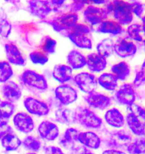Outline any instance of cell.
<instances>
[{"mask_svg":"<svg viewBox=\"0 0 145 154\" xmlns=\"http://www.w3.org/2000/svg\"><path fill=\"white\" fill-rule=\"evenodd\" d=\"M37 132L41 138L47 141H53L58 138L60 134L58 126L49 120L41 122L37 128Z\"/></svg>","mask_w":145,"mask_h":154,"instance_id":"5bb4252c","label":"cell"},{"mask_svg":"<svg viewBox=\"0 0 145 154\" xmlns=\"http://www.w3.org/2000/svg\"><path fill=\"white\" fill-rule=\"evenodd\" d=\"M69 66L74 69L83 68L87 64L86 57L77 50H71L67 56Z\"/></svg>","mask_w":145,"mask_h":154,"instance_id":"cb8c5ba5","label":"cell"},{"mask_svg":"<svg viewBox=\"0 0 145 154\" xmlns=\"http://www.w3.org/2000/svg\"><path fill=\"white\" fill-rule=\"evenodd\" d=\"M108 15L112 14L113 18L121 25H127L133 19L131 4L124 1H113L107 6Z\"/></svg>","mask_w":145,"mask_h":154,"instance_id":"6da1fadb","label":"cell"},{"mask_svg":"<svg viewBox=\"0 0 145 154\" xmlns=\"http://www.w3.org/2000/svg\"><path fill=\"white\" fill-rule=\"evenodd\" d=\"M0 102H1V99H0Z\"/></svg>","mask_w":145,"mask_h":154,"instance_id":"11a10c76","label":"cell"},{"mask_svg":"<svg viewBox=\"0 0 145 154\" xmlns=\"http://www.w3.org/2000/svg\"><path fill=\"white\" fill-rule=\"evenodd\" d=\"M13 75V70L7 61H0V82L5 83Z\"/></svg>","mask_w":145,"mask_h":154,"instance_id":"74e56055","label":"cell"},{"mask_svg":"<svg viewBox=\"0 0 145 154\" xmlns=\"http://www.w3.org/2000/svg\"><path fill=\"white\" fill-rule=\"evenodd\" d=\"M19 80L23 85L30 91L43 92L48 88L44 76L31 69L24 70L21 75Z\"/></svg>","mask_w":145,"mask_h":154,"instance_id":"7a4b0ae2","label":"cell"},{"mask_svg":"<svg viewBox=\"0 0 145 154\" xmlns=\"http://www.w3.org/2000/svg\"><path fill=\"white\" fill-rule=\"evenodd\" d=\"M118 79L112 73H103L98 79L100 85L107 91L115 90L118 86Z\"/></svg>","mask_w":145,"mask_h":154,"instance_id":"484cf974","label":"cell"},{"mask_svg":"<svg viewBox=\"0 0 145 154\" xmlns=\"http://www.w3.org/2000/svg\"><path fill=\"white\" fill-rule=\"evenodd\" d=\"M143 44H144V46H145V40L143 41Z\"/></svg>","mask_w":145,"mask_h":154,"instance_id":"db71d44e","label":"cell"},{"mask_svg":"<svg viewBox=\"0 0 145 154\" xmlns=\"http://www.w3.org/2000/svg\"><path fill=\"white\" fill-rule=\"evenodd\" d=\"M73 81L78 88L86 94L94 92L98 85V79L90 73L82 72L77 74Z\"/></svg>","mask_w":145,"mask_h":154,"instance_id":"5b68a950","label":"cell"},{"mask_svg":"<svg viewBox=\"0 0 145 154\" xmlns=\"http://www.w3.org/2000/svg\"><path fill=\"white\" fill-rule=\"evenodd\" d=\"M131 11L142 20L145 17V5L138 2L131 4Z\"/></svg>","mask_w":145,"mask_h":154,"instance_id":"b9f144b4","label":"cell"},{"mask_svg":"<svg viewBox=\"0 0 145 154\" xmlns=\"http://www.w3.org/2000/svg\"><path fill=\"white\" fill-rule=\"evenodd\" d=\"M22 144L24 147L29 151L37 152L39 151L41 147V143L36 137L28 136L24 138Z\"/></svg>","mask_w":145,"mask_h":154,"instance_id":"f35d334b","label":"cell"},{"mask_svg":"<svg viewBox=\"0 0 145 154\" xmlns=\"http://www.w3.org/2000/svg\"><path fill=\"white\" fill-rule=\"evenodd\" d=\"M142 23H143L142 26H143V29H144L145 31V17L142 19Z\"/></svg>","mask_w":145,"mask_h":154,"instance_id":"816d5d0a","label":"cell"},{"mask_svg":"<svg viewBox=\"0 0 145 154\" xmlns=\"http://www.w3.org/2000/svg\"><path fill=\"white\" fill-rule=\"evenodd\" d=\"M102 154H127L124 151L118 149H109L105 150Z\"/></svg>","mask_w":145,"mask_h":154,"instance_id":"681fc988","label":"cell"},{"mask_svg":"<svg viewBox=\"0 0 145 154\" xmlns=\"http://www.w3.org/2000/svg\"><path fill=\"white\" fill-rule=\"evenodd\" d=\"M144 84H145V60L140 71L136 74L135 79L133 82V86L135 88H138Z\"/></svg>","mask_w":145,"mask_h":154,"instance_id":"60d3db41","label":"cell"},{"mask_svg":"<svg viewBox=\"0 0 145 154\" xmlns=\"http://www.w3.org/2000/svg\"><path fill=\"white\" fill-rule=\"evenodd\" d=\"M87 66L89 70L94 72H100L104 70L107 67V59L98 53H92L86 57Z\"/></svg>","mask_w":145,"mask_h":154,"instance_id":"ffe728a7","label":"cell"},{"mask_svg":"<svg viewBox=\"0 0 145 154\" xmlns=\"http://www.w3.org/2000/svg\"><path fill=\"white\" fill-rule=\"evenodd\" d=\"M44 151L45 154H65L60 147L54 146L45 147Z\"/></svg>","mask_w":145,"mask_h":154,"instance_id":"f6af8a7d","label":"cell"},{"mask_svg":"<svg viewBox=\"0 0 145 154\" xmlns=\"http://www.w3.org/2000/svg\"><path fill=\"white\" fill-rule=\"evenodd\" d=\"M23 104L28 113L37 116H44L50 113L48 105L45 102L28 97L23 101Z\"/></svg>","mask_w":145,"mask_h":154,"instance_id":"52a82bcc","label":"cell"},{"mask_svg":"<svg viewBox=\"0 0 145 154\" xmlns=\"http://www.w3.org/2000/svg\"><path fill=\"white\" fill-rule=\"evenodd\" d=\"M54 94L56 99L65 106L72 104L78 98L77 91L68 84H63L57 86L55 89Z\"/></svg>","mask_w":145,"mask_h":154,"instance_id":"ba28073f","label":"cell"},{"mask_svg":"<svg viewBox=\"0 0 145 154\" xmlns=\"http://www.w3.org/2000/svg\"><path fill=\"white\" fill-rule=\"evenodd\" d=\"M2 94L7 101L13 103L18 101L22 93L20 86L16 82L9 81L5 82L2 87Z\"/></svg>","mask_w":145,"mask_h":154,"instance_id":"e0dca14e","label":"cell"},{"mask_svg":"<svg viewBox=\"0 0 145 154\" xmlns=\"http://www.w3.org/2000/svg\"><path fill=\"white\" fill-rule=\"evenodd\" d=\"M114 41L112 38H107L99 42L96 46L97 53L107 59L114 51Z\"/></svg>","mask_w":145,"mask_h":154,"instance_id":"f546056e","label":"cell"},{"mask_svg":"<svg viewBox=\"0 0 145 154\" xmlns=\"http://www.w3.org/2000/svg\"><path fill=\"white\" fill-rule=\"evenodd\" d=\"M108 13L107 9L90 5L85 8L83 12V17L86 22L92 26L102 23L108 18Z\"/></svg>","mask_w":145,"mask_h":154,"instance_id":"8992f818","label":"cell"},{"mask_svg":"<svg viewBox=\"0 0 145 154\" xmlns=\"http://www.w3.org/2000/svg\"><path fill=\"white\" fill-rule=\"evenodd\" d=\"M91 3V1H74L69 6V11L77 13V11L83 9L86 4Z\"/></svg>","mask_w":145,"mask_h":154,"instance_id":"7bdbcfd3","label":"cell"},{"mask_svg":"<svg viewBox=\"0 0 145 154\" xmlns=\"http://www.w3.org/2000/svg\"><path fill=\"white\" fill-rule=\"evenodd\" d=\"M129 154H145V138H137L127 147Z\"/></svg>","mask_w":145,"mask_h":154,"instance_id":"8d00e7d4","label":"cell"},{"mask_svg":"<svg viewBox=\"0 0 145 154\" xmlns=\"http://www.w3.org/2000/svg\"><path fill=\"white\" fill-rule=\"evenodd\" d=\"M52 76L60 83L69 81L72 77V69L69 65L59 64L56 65L52 71Z\"/></svg>","mask_w":145,"mask_h":154,"instance_id":"44dd1931","label":"cell"},{"mask_svg":"<svg viewBox=\"0 0 145 154\" xmlns=\"http://www.w3.org/2000/svg\"><path fill=\"white\" fill-rule=\"evenodd\" d=\"M14 133L13 129L7 122H0V140L5 136Z\"/></svg>","mask_w":145,"mask_h":154,"instance_id":"ee69618b","label":"cell"},{"mask_svg":"<svg viewBox=\"0 0 145 154\" xmlns=\"http://www.w3.org/2000/svg\"><path fill=\"white\" fill-rule=\"evenodd\" d=\"M79 133L78 130L76 128H68L64 132L63 136L60 140V145L65 149H72L74 143L78 141Z\"/></svg>","mask_w":145,"mask_h":154,"instance_id":"d4e9b609","label":"cell"},{"mask_svg":"<svg viewBox=\"0 0 145 154\" xmlns=\"http://www.w3.org/2000/svg\"><path fill=\"white\" fill-rule=\"evenodd\" d=\"M55 118L57 122L64 125H70L75 123L74 111L69 109L61 108L55 112Z\"/></svg>","mask_w":145,"mask_h":154,"instance_id":"4316f807","label":"cell"},{"mask_svg":"<svg viewBox=\"0 0 145 154\" xmlns=\"http://www.w3.org/2000/svg\"><path fill=\"white\" fill-rule=\"evenodd\" d=\"M14 125L18 131L28 134L34 131L35 122L31 116L26 112H21L15 114L14 116Z\"/></svg>","mask_w":145,"mask_h":154,"instance_id":"8fae6325","label":"cell"},{"mask_svg":"<svg viewBox=\"0 0 145 154\" xmlns=\"http://www.w3.org/2000/svg\"><path fill=\"white\" fill-rule=\"evenodd\" d=\"M132 137L130 133L124 130L114 131L109 137L110 146L117 149L127 147L131 142Z\"/></svg>","mask_w":145,"mask_h":154,"instance_id":"2e32d148","label":"cell"},{"mask_svg":"<svg viewBox=\"0 0 145 154\" xmlns=\"http://www.w3.org/2000/svg\"><path fill=\"white\" fill-rule=\"evenodd\" d=\"M116 98L120 104L130 107L136 100V92L133 85L126 83L122 85L116 92Z\"/></svg>","mask_w":145,"mask_h":154,"instance_id":"9c48e42d","label":"cell"},{"mask_svg":"<svg viewBox=\"0 0 145 154\" xmlns=\"http://www.w3.org/2000/svg\"><path fill=\"white\" fill-rule=\"evenodd\" d=\"M84 99L90 107L100 110L107 109L112 102L109 96L96 91L88 94L84 97Z\"/></svg>","mask_w":145,"mask_h":154,"instance_id":"7c38bea8","label":"cell"},{"mask_svg":"<svg viewBox=\"0 0 145 154\" xmlns=\"http://www.w3.org/2000/svg\"><path fill=\"white\" fill-rule=\"evenodd\" d=\"M31 14L40 19H44L52 11V5L48 1H28Z\"/></svg>","mask_w":145,"mask_h":154,"instance_id":"4fadbf2b","label":"cell"},{"mask_svg":"<svg viewBox=\"0 0 145 154\" xmlns=\"http://www.w3.org/2000/svg\"><path fill=\"white\" fill-rule=\"evenodd\" d=\"M96 31L103 33H111L114 35L121 34L123 31L122 25L113 19H107L100 23Z\"/></svg>","mask_w":145,"mask_h":154,"instance_id":"603a6c76","label":"cell"},{"mask_svg":"<svg viewBox=\"0 0 145 154\" xmlns=\"http://www.w3.org/2000/svg\"><path fill=\"white\" fill-rule=\"evenodd\" d=\"M78 141L83 146L91 149H98L101 145L100 138L93 131L80 132Z\"/></svg>","mask_w":145,"mask_h":154,"instance_id":"ac0fdd59","label":"cell"},{"mask_svg":"<svg viewBox=\"0 0 145 154\" xmlns=\"http://www.w3.org/2000/svg\"><path fill=\"white\" fill-rule=\"evenodd\" d=\"M12 26L6 13L0 9V36L8 38L11 32Z\"/></svg>","mask_w":145,"mask_h":154,"instance_id":"d590c367","label":"cell"},{"mask_svg":"<svg viewBox=\"0 0 145 154\" xmlns=\"http://www.w3.org/2000/svg\"><path fill=\"white\" fill-rule=\"evenodd\" d=\"M57 47V41L50 36L44 37L39 46V50L43 51L47 55L54 53Z\"/></svg>","mask_w":145,"mask_h":154,"instance_id":"836d02e7","label":"cell"},{"mask_svg":"<svg viewBox=\"0 0 145 154\" xmlns=\"http://www.w3.org/2000/svg\"><path fill=\"white\" fill-rule=\"evenodd\" d=\"M5 50L9 63L18 66H24V58L18 46L14 43L11 42L6 43L5 45Z\"/></svg>","mask_w":145,"mask_h":154,"instance_id":"9a60e30c","label":"cell"},{"mask_svg":"<svg viewBox=\"0 0 145 154\" xmlns=\"http://www.w3.org/2000/svg\"><path fill=\"white\" fill-rule=\"evenodd\" d=\"M136 110L140 118H141L145 122V109L140 106H136Z\"/></svg>","mask_w":145,"mask_h":154,"instance_id":"c3c4849f","label":"cell"},{"mask_svg":"<svg viewBox=\"0 0 145 154\" xmlns=\"http://www.w3.org/2000/svg\"><path fill=\"white\" fill-rule=\"evenodd\" d=\"M79 17L77 13L68 11L60 14L48 23L52 27L55 31L63 32L78 23Z\"/></svg>","mask_w":145,"mask_h":154,"instance_id":"277c9868","label":"cell"},{"mask_svg":"<svg viewBox=\"0 0 145 154\" xmlns=\"http://www.w3.org/2000/svg\"><path fill=\"white\" fill-rule=\"evenodd\" d=\"M104 120L108 125L117 129L124 127L125 122L124 115L116 108L107 110L104 115Z\"/></svg>","mask_w":145,"mask_h":154,"instance_id":"d6986e66","label":"cell"},{"mask_svg":"<svg viewBox=\"0 0 145 154\" xmlns=\"http://www.w3.org/2000/svg\"><path fill=\"white\" fill-rule=\"evenodd\" d=\"M1 145L7 151H14L19 149L22 142L14 133L9 134L1 140Z\"/></svg>","mask_w":145,"mask_h":154,"instance_id":"f1b7e54d","label":"cell"},{"mask_svg":"<svg viewBox=\"0 0 145 154\" xmlns=\"http://www.w3.org/2000/svg\"><path fill=\"white\" fill-rule=\"evenodd\" d=\"M91 31V28L88 24L78 22L61 33L64 36L68 37L71 35L78 34H85L88 35Z\"/></svg>","mask_w":145,"mask_h":154,"instance_id":"1f68e13d","label":"cell"},{"mask_svg":"<svg viewBox=\"0 0 145 154\" xmlns=\"http://www.w3.org/2000/svg\"><path fill=\"white\" fill-rule=\"evenodd\" d=\"M26 154H37L36 153H34V152H30V153H27Z\"/></svg>","mask_w":145,"mask_h":154,"instance_id":"f5cc1de1","label":"cell"},{"mask_svg":"<svg viewBox=\"0 0 145 154\" xmlns=\"http://www.w3.org/2000/svg\"><path fill=\"white\" fill-rule=\"evenodd\" d=\"M112 73L121 81H124L129 77L130 73V68L125 62H121L113 65L111 67Z\"/></svg>","mask_w":145,"mask_h":154,"instance_id":"83f0119b","label":"cell"},{"mask_svg":"<svg viewBox=\"0 0 145 154\" xmlns=\"http://www.w3.org/2000/svg\"><path fill=\"white\" fill-rule=\"evenodd\" d=\"M15 110L14 104L9 101L0 102V122H6L12 116Z\"/></svg>","mask_w":145,"mask_h":154,"instance_id":"e575fe53","label":"cell"},{"mask_svg":"<svg viewBox=\"0 0 145 154\" xmlns=\"http://www.w3.org/2000/svg\"><path fill=\"white\" fill-rule=\"evenodd\" d=\"M91 3H94L95 4H105L106 2L105 1H91Z\"/></svg>","mask_w":145,"mask_h":154,"instance_id":"f907efd6","label":"cell"},{"mask_svg":"<svg viewBox=\"0 0 145 154\" xmlns=\"http://www.w3.org/2000/svg\"><path fill=\"white\" fill-rule=\"evenodd\" d=\"M72 154H94L90 149H89L84 146H78L77 147H73L72 150Z\"/></svg>","mask_w":145,"mask_h":154,"instance_id":"bcb514c9","label":"cell"},{"mask_svg":"<svg viewBox=\"0 0 145 154\" xmlns=\"http://www.w3.org/2000/svg\"><path fill=\"white\" fill-rule=\"evenodd\" d=\"M68 38L72 41L77 47L85 49H91L92 47V41L87 35L85 34H78L74 35L68 37Z\"/></svg>","mask_w":145,"mask_h":154,"instance_id":"d6a6232c","label":"cell"},{"mask_svg":"<svg viewBox=\"0 0 145 154\" xmlns=\"http://www.w3.org/2000/svg\"><path fill=\"white\" fill-rule=\"evenodd\" d=\"M65 1H50V4L52 5V10L56 11L62 6Z\"/></svg>","mask_w":145,"mask_h":154,"instance_id":"7dc6e473","label":"cell"},{"mask_svg":"<svg viewBox=\"0 0 145 154\" xmlns=\"http://www.w3.org/2000/svg\"><path fill=\"white\" fill-rule=\"evenodd\" d=\"M126 122L130 131L134 135L145 136V125L140 122L138 117L133 111L127 114Z\"/></svg>","mask_w":145,"mask_h":154,"instance_id":"7402d4cb","label":"cell"},{"mask_svg":"<svg viewBox=\"0 0 145 154\" xmlns=\"http://www.w3.org/2000/svg\"><path fill=\"white\" fill-rule=\"evenodd\" d=\"M129 37L134 41H143L145 40V31L142 25L134 23L130 25L127 28Z\"/></svg>","mask_w":145,"mask_h":154,"instance_id":"4dcf8cb0","label":"cell"},{"mask_svg":"<svg viewBox=\"0 0 145 154\" xmlns=\"http://www.w3.org/2000/svg\"><path fill=\"white\" fill-rule=\"evenodd\" d=\"M114 51L121 58H128L137 52L136 44L127 38H119L114 44Z\"/></svg>","mask_w":145,"mask_h":154,"instance_id":"30bf717a","label":"cell"},{"mask_svg":"<svg viewBox=\"0 0 145 154\" xmlns=\"http://www.w3.org/2000/svg\"><path fill=\"white\" fill-rule=\"evenodd\" d=\"M75 122L88 129H98L103 120L92 110L85 107H78L74 111Z\"/></svg>","mask_w":145,"mask_h":154,"instance_id":"3957f363","label":"cell"},{"mask_svg":"<svg viewBox=\"0 0 145 154\" xmlns=\"http://www.w3.org/2000/svg\"><path fill=\"white\" fill-rule=\"evenodd\" d=\"M48 55L45 54L43 51L39 50H34L29 54V58L34 64L44 65L48 60Z\"/></svg>","mask_w":145,"mask_h":154,"instance_id":"ab89813d","label":"cell"}]
</instances>
